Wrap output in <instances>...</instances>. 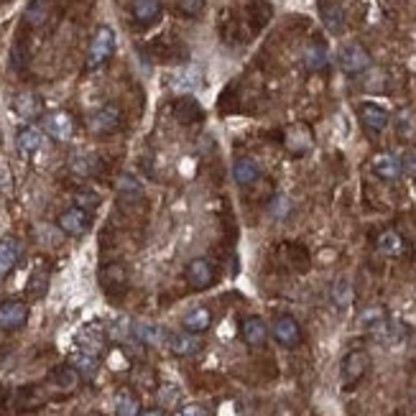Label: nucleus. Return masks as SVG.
I'll list each match as a JSON object with an SVG mask.
<instances>
[{
    "mask_svg": "<svg viewBox=\"0 0 416 416\" xmlns=\"http://www.w3.org/2000/svg\"><path fill=\"white\" fill-rule=\"evenodd\" d=\"M115 49V34L110 26H100L94 31L92 44H90V54H87V69H97L100 64L110 59Z\"/></svg>",
    "mask_w": 416,
    "mask_h": 416,
    "instance_id": "nucleus-1",
    "label": "nucleus"
},
{
    "mask_svg": "<svg viewBox=\"0 0 416 416\" xmlns=\"http://www.w3.org/2000/svg\"><path fill=\"white\" fill-rule=\"evenodd\" d=\"M271 335L279 345L283 348H296V345L302 343V329L296 324L294 317L289 314H281L274 319V327H271Z\"/></svg>",
    "mask_w": 416,
    "mask_h": 416,
    "instance_id": "nucleus-2",
    "label": "nucleus"
},
{
    "mask_svg": "<svg viewBox=\"0 0 416 416\" xmlns=\"http://www.w3.org/2000/svg\"><path fill=\"white\" fill-rule=\"evenodd\" d=\"M337 59H340L343 72H348V74H360L370 67V56L360 44H348V47H343Z\"/></svg>",
    "mask_w": 416,
    "mask_h": 416,
    "instance_id": "nucleus-3",
    "label": "nucleus"
},
{
    "mask_svg": "<svg viewBox=\"0 0 416 416\" xmlns=\"http://www.w3.org/2000/svg\"><path fill=\"white\" fill-rule=\"evenodd\" d=\"M370 365V357L365 350H353V353H348L343 360V381L345 386H353V383H357L362 376H365V370H368Z\"/></svg>",
    "mask_w": 416,
    "mask_h": 416,
    "instance_id": "nucleus-4",
    "label": "nucleus"
},
{
    "mask_svg": "<svg viewBox=\"0 0 416 416\" xmlns=\"http://www.w3.org/2000/svg\"><path fill=\"white\" fill-rule=\"evenodd\" d=\"M118 126H121V110L115 108V105H102V108H97L90 115V121H87L90 130L100 135L110 133V130H115Z\"/></svg>",
    "mask_w": 416,
    "mask_h": 416,
    "instance_id": "nucleus-5",
    "label": "nucleus"
},
{
    "mask_svg": "<svg viewBox=\"0 0 416 416\" xmlns=\"http://www.w3.org/2000/svg\"><path fill=\"white\" fill-rule=\"evenodd\" d=\"M28 319V307L23 302H3L0 304V329L13 332L20 329Z\"/></svg>",
    "mask_w": 416,
    "mask_h": 416,
    "instance_id": "nucleus-6",
    "label": "nucleus"
},
{
    "mask_svg": "<svg viewBox=\"0 0 416 416\" xmlns=\"http://www.w3.org/2000/svg\"><path fill=\"white\" fill-rule=\"evenodd\" d=\"M187 281L195 286V289H207V286H212V281H215V271H212V263L207 261V258H195V261H189L187 266Z\"/></svg>",
    "mask_w": 416,
    "mask_h": 416,
    "instance_id": "nucleus-7",
    "label": "nucleus"
},
{
    "mask_svg": "<svg viewBox=\"0 0 416 416\" xmlns=\"http://www.w3.org/2000/svg\"><path fill=\"white\" fill-rule=\"evenodd\" d=\"M77 348L82 353H90V355H100L102 348H105V332H102L100 324H87V327L80 329L77 335Z\"/></svg>",
    "mask_w": 416,
    "mask_h": 416,
    "instance_id": "nucleus-8",
    "label": "nucleus"
},
{
    "mask_svg": "<svg viewBox=\"0 0 416 416\" xmlns=\"http://www.w3.org/2000/svg\"><path fill=\"white\" fill-rule=\"evenodd\" d=\"M87 225H90V217L82 207H69L59 215V228L67 235H82L87 230Z\"/></svg>",
    "mask_w": 416,
    "mask_h": 416,
    "instance_id": "nucleus-9",
    "label": "nucleus"
},
{
    "mask_svg": "<svg viewBox=\"0 0 416 416\" xmlns=\"http://www.w3.org/2000/svg\"><path fill=\"white\" fill-rule=\"evenodd\" d=\"M47 130L51 138H56V141H69L74 133V121L72 115L64 113V110H56V113H51L47 118Z\"/></svg>",
    "mask_w": 416,
    "mask_h": 416,
    "instance_id": "nucleus-10",
    "label": "nucleus"
},
{
    "mask_svg": "<svg viewBox=\"0 0 416 416\" xmlns=\"http://www.w3.org/2000/svg\"><path fill=\"white\" fill-rule=\"evenodd\" d=\"M240 332H243V340L250 348H261L266 343V337H269V327H266V322H263L261 317H245L240 324Z\"/></svg>",
    "mask_w": 416,
    "mask_h": 416,
    "instance_id": "nucleus-11",
    "label": "nucleus"
},
{
    "mask_svg": "<svg viewBox=\"0 0 416 416\" xmlns=\"http://www.w3.org/2000/svg\"><path fill=\"white\" fill-rule=\"evenodd\" d=\"M130 332L138 343L143 345H151V348H159L169 340V335L164 332L161 327H156V324H148V322H133L130 324Z\"/></svg>",
    "mask_w": 416,
    "mask_h": 416,
    "instance_id": "nucleus-12",
    "label": "nucleus"
},
{
    "mask_svg": "<svg viewBox=\"0 0 416 416\" xmlns=\"http://www.w3.org/2000/svg\"><path fill=\"white\" fill-rule=\"evenodd\" d=\"M100 279H102V286H105L108 294H123L128 286V274L121 263H110V266H105Z\"/></svg>",
    "mask_w": 416,
    "mask_h": 416,
    "instance_id": "nucleus-13",
    "label": "nucleus"
},
{
    "mask_svg": "<svg viewBox=\"0 0 416 416\" xmlns=\"http://www.w3.org/2000/svg\"><path fill=\"white\" fill-rule=\"evenodd\" d=\"M166 345H169V350L174 353V355H195L197 350L202 348L200 345V340H197V335L195 332H174V335H169V340H166Z\"/></svg>",
    "mask_w": 416,
    "mask_h": 416,
    "instance_id": "nucleus-14",
    "label": "nucleus"
},
{
    "mask_svg": "<svg viewBox=\"0 0 416 416\" xmlns=\"http://www.w3.org/2000/svg\"><path fill=\"white\" fill-rule=\"evenodd\" d=\"M373 171L383 179H398L403 174L401 159L393 154H376L373 156Z\"/></svg>",
    "mask_w": 416,
    "mask_h": 416,
    "instance_id": "nucleus-15",
    "label": "nucleus"
},
{
    "mask_svg": "<svg viewBox=\"0 0 416 416\" xmlns=\"http://www.w3.org/2000/svg\"><path fill=\"white\" fill-rule=\"evenodd\" d=\"M373 337L383 345H398L406 337V327L401 322H396V319H386V322H381L373 329Z\"/></svg>",
    "mask_w": 416,
    "mask_h": 416,
    "instance_id": "nucleus-16",
    "label": "nucleus"
},
{
    "mask_svg": "<svg viewBox=\"0 0 416 416\" xmlns=\"http://www.w3.org/2000/svg\"><path fill=\"white\" fill-rule=\"evenodd\" d=\"M376 248L381 255H389V258H398V255L406 250V243H403V238L398 235L396 230H383L381 235H378L376 240Z\"/></svg>",
    "mask_w": 416,
    "mask_h": 416,
    "instance_id": "nucleus-17",
    "label": "nucleus"
},
{
    "mask_svg": "<svg viewBox=\"0 0 416 416\" xmlns=\"http://www.w3.org/2000/svg\"><path fill=\"white\" fill-rule=\"evenodd\" d=\"M41 141H44V135H41V130L34 126L20 128L18 135H16V146H18V151L23 156H34L41 148Z\"/></svg>",
    "mask_w": 416,
    "mask_h": 416,
    "instance_id": "nucleus-18",
    "label": "nucleus"
},
{
    "mask_svg": "<svg viewBox=\"0 0 416 416\" xmlns=\"http://www.w3.org/2000/svg\"><path fill=\"white\" fill-rule=\"evenodd\" d=\"M18 258H20L18 240H13V238H6V240H0V279L13 271V266L18 263Z\"/></svg>",
    "mask_w": 416,
    "mask_h": 416,
    "instance_id": "nucleus-19",
    "label": "nucleus"
},
{
    "mask_svg": "<svg viewBox=\"0 0 416 416\" xmlns=\"http://www.w3.org/2000/svg\"><path fill=\"white\" fill-rule=\"evenodd\" d=\"M360 121L365 123V128L370 130H383V128L389 126V113L381 108V105H373V102H365L360 105Z\"/></svg>",
    "mask_w": 416,
    "mask_h": 416,
    "instance_id": "nucleus-20",
    "label": "nucleus"
},
{
    "mask_svg": "<svg viewBox=\"0 0 416 416\" xmlns=\"http://www.w3.org/2000/svg\"><path fill=\"white\" fill-rule=\"evenodd\" d=\"M209 327H212V314H209V309L197 307L184 314V329H187V332L200 335V332H207Z\"/></svg>",
    "mask_w": 416,
    "mask_h": 416,
    "instance_id": "nucleus-21",
    "label": "nucleus"
},
{
    "mask_svg": "<svg viewBox=\"0 0 416 416\" xmlns=\"http://www.w3.org/2000/svg\"><path fill=\"white\" fill-rule=\"evenodd\" d=\"M286 148H289L291 154H304L312 148V133H309V128L304 126H294L289 128V133H286Z\"/></svg>",
    "mask_w": 416,
    "mask_h": 416,
    "instance_id": "nucleus-22",
    "label": "nucleus"
},
{
    "mask_svg": "<svg viewBox=\"0 0 416 416\" xmlns=\"http://www.w3.org/2000/svg\"><path fill=\"white\" fill-rule=\"evenodd\" d=\"M319 13H322L324 26H327L332 34H340V31H343L345 13H343V8L337 6V3H332V0H324L322 8H319Z\"/></svg>",
    "mask_w": 416,
    "mask_h": 416,
    "instance_id": "nucleus-23",
    "label": "nucleus"
},
{
    "mask_svg": "<svg viewBox=\"0 0 416 416\" xmlns=\"http://www.w3.org/2000/svg\"><path fill=\"white\" fill-rule=\"evenodd\" d=\"M69 365H72L77 373H80L82 378H94L97 376V368H100V362H97V355H90V353H74L72 357H69Z\"/></svg>",
    "mask_w": 416,
    "mask_h": 416,
    "instance_id": "nucleus-24",
    "label": "nucleus"
},
{
    "mask_svg": "<svg viewBox=\"0 0 416 416\" xmlns=\"http://www.w3.org/2000/svg\"><path fill=\"white\" fill-rule=\"evenodd\" d=\"M13 108H16V113H18L20 118L31 121V118L41 115V100H39V94H34V92H20L18 97L13 100Z\"/></svg>",
    "mask_w": 416,
    "mask_h": 416,
    "instance_id": "nucleus-25",
    "label": "nucleus"
},
{
    "mask_svg": "<svg viewBox=\"0 0 416 416\" xmlns=\"http://www.w3.org/2000/svg\"><path fill=\"white\" fill-rule=\"evenodd\" d=\"M115 416H141V401L128 389H123L115 398Z\"/></svg>",
    "mask_w": 416,
    "mask_h": 416,
    "instance_id": "nucleus-26",
    "label": "nucleus"
},
{
    "mask_svg": "<svg viewBox=\"0 0 416 416\" xmlns=\"http://www.w3.org/2000/svg\"><path fill=\"white\" fill-rule=\"evenodd\" d=\"M161 13V3L159 0H133V18L138 23H151Z\"/></svg>",
    "mask_w": 416,
    "mask_h": 416,
    "instance_id": "nucleus-27",
    "label": "nucleus"
},
{
    "mask_svg": "<svg viewBox=\"0 0 416 416\" xmlns=\"http://www.w3.org/2000/svg\"><path fill=\"white\" fill-rule=\"evenodd\" d=\"M202 85V72L195 67L181 69V72L174 74V90L176 92H192Z\"/></svg>",
    "mask_w": 416,
    "mask_h": 416,
    "instance_id": "nucleus-28",
    "label": "nucleus"
},
{
    "mask_svg": "<svg viewBox=\"0 0 416 416\" xmlns=\"http://www.w3.org/2000/svg\"><path fill=\"white\" fill-rule=\"evenodd\" d=\"M233 179H235V184H240V187H248V184H253V181L258 179V166H255L250 159H240V161H235V166H233Z\"/></svg>",
    "mask_w": 416,
    "mask_h": 416,
    "instance_id": "nucleus-29",
    "label": "nucleus"
},
{
    "mask_svg": "<svg viewBox=\"0 0 416 416\" xmlns=\"http://www.w3.org/2000/svg\"><path fill=\"white\" fill-rule=\"evenodd\" d=\"M49 11H51V6H49V0H34L31 6L26 8V23L28 26H44L49 18Z\"/></svg>",
    "mask_w": 416,
    "mask_h": 416,
    "instance_id": "nucleus-30",
    "label": "nucleus"
},
{
    "mask_svg": "<svg viewBox=\"0 0 416 416\" xmlns=\"http://www.w3.org/2000/svg\"><path fill=\"white\" fill-rule=\"evenodd\" d=\"M329 296H332V302H335L337 309H348L350 302H353V286H350L348 279H337V281L332 283Z\"/></svg>",
    "mask_w": 416,
    "mask_h": 416,
    "instance_id": "nucleus-31",
    "label": "nucleus"
},
{
    "mask_svg": "<svg viewBox=\"0 0 416 416\" xmlns=\"http://www.w3.org/2000/svg\"><path fill=\"white\" fill-rule=\"evenodd\" d=\"M49 289V274L47 271H36L31 279H28V286H26V294L31 299H41V296L47 294Z\"/></svg>",
    "mask_w": 416,
    "mask_h": 416,
    "instance_id": "nucleus-32",
    "label": "nucleus"
},
{
    "mask_svg": "<svg viewBox=\"0 0 416 416\" xmlns=\"http://www.w3.org/2000/svg\"><path fill=\"white\" fill-rule=\"evenodd\" d=\"M174 113H176V118H179L181 123H192L195 118H200V105H197L192 97H187V100H179L174 105Z\"/></svg>",
    "mask_w": 416,
    "mask_h": 416,
    "instance_id": "nucleus-33",
    "label": "nucleus"
},
{
    "mask_svg": "<svg viewBox=\"0 0 416 416\" xmlns=\"http://www.w3.org/2000/svg\"><path fill=\"white\" fill-rule=\"evenodd\" d=\"M304 61H307L309 69H322L327 64V49L322 44H312L307 49V54H304Z\"/></svg>",
    "mask_w": 416,
    "mask_h": 416,
    "instance_id": "nucleus-34",
    "label": "nucleus"
},
{
    "mask_svg": "<svg viewBox=\"0 0 416 416\" xmlns=\"http://www.w3.org/2000/svg\"><path fill=\"white\" fill-rule=\"evenodd\" d=\"M80 373L72 368V365H61V368H56V373H54V381L59 383L61 389H67V391H72L77 383H80Z\"/></svg>",
    "mask_w": 416,
    "mask_h": 416,
    "instance_id": "nucleus-35",
    "label": "nucleus"
},
{
    "mask_svg": "<svg viewBox=\"0 0 416 416\" xmlns=\"http://www.w3.org/2000/svg\"><path fill=\"white\" fill-rule=\"evenodd\" d=\"M386 319H389V317H386V312H383L381 307H370L360 314V324L362 327H368L370 332H373L381 322H386Z\"/></svg>",
    "mask_w": 416,
    "mask_h": 416,
    "instance_id": "nucleus-36",
    "label": "nucleus"
},
{
    "mask_svg": "<svg viewBox=\"0 0 416 416\" xmlns=\"http://www.w3.org/2000/svg\"><path fill=\"white\" fill-rule=\"evenodd\" d=\"M398 133L411 138L416 135V113H401L398 115Z\"/></svg>",
    "mask_w": 416,
    "mask_h": 416,
    "instance_id": "nucleus-37",
    "label": "nucleus"
},
{
    "mask_svg": "<svg viewBox=\"0 0 416 416\" xmlns=\"http://www.w3.org/2000/svg\"><path fill=\"white\" fill-rule=\"evenodd\" d=\"M74 202H77V207H82L87 212V209H94L100 204V197H97V192H80V195L74 197Z\"/></svg>",
    "mask_w": 416,
    "mask_h": 416,
    "instance_id": "nucleus-38",
    "label": "nucleus"
},
{
    "mask_svg": "<svg viewBox=\"0 0 416 416\" xmlns=\"http://www.w3.org/2000/svg\"><path fill=\"white\" fill-rule=\"evenodd\" d=\"M401 166L406 174H416V148H409V151L401 156Z\"/></svg>",
    "mask_w": 416,
    "mask_h": 416,
    "instance_id": "nucleus-39",
    "label": "nucleus"
},
{
    "mask_svg": "<svg viewBox=\"0 0 416 416\" xmlns=\"http://www.w3.org/2000/svg\"><path fill=\"white\" fill-rule=\"evenodd\" d=\"M204 6V0H179V8L184 11L187 16H197Z\"/></svg>",
    "mask_w": 416,
    "mask_h": 416,
    "instance_id": "nucleus-40",
    "label": "nucleus"
},
{
    "mask_svg": "<svg viewBox=\"0 0 416 416\" xmlns=\"http://www.w3.org/2000/svg\"><path fill=\"white\" fill-rule=\"evenodd\" d=\"M11 169H8V164L6 161H0V192H11Z\"/></svg>",
    "mask_w": 416,
    "mask_h": 416,
    "instance_id": "nucleus-41",
    "label": "nucleus"
},
{
    "mask_svg": "<svg viewBox=\"0 0 416 416\" xmlns=\"http://www.w3.org/2000/svg\"><path fill=\"white\" fill-rule=\"evenodd\" d=\"M286 209H289V204H286V200H283V197L274 200V204H271V212H274V215H279V217L286 215Z\"/></svg>",
    "mask_w": 416,
    "mask_h": 416,
    "instance_id": "nucleus-42",
    "label": "nucleus"
},
{
    "mask_svg": "<svg viewBox=\"0 0 416 416\" xmlns=\"http://www.w3.org/2000/svg\"><path fill=\"white\" fill-rule=\"evenodd\" d=\"M181 416H204V411H202V406H184Z\"/></svg>",
    "mask_w": 416,
    "mask_h": 416,
    "instance_id": "nucleus-43",
    "label": "nucleus"
},
{
    "mask_svg": "<svg viewBox=\"0 0 416 416\" xmlns=\"http://www.w3.org/2000/svg\"><path fill=\"white\" fill-rule=\"evenodd\" d=\"M141 416H164L161 411H156V409H151V411H143Z\"/></svg>",
    "mask_w": 416,
    "mask_h": 416,
    "instance_id": "nucleus-44",
    "label": "nucleus"
}]
</instances>
